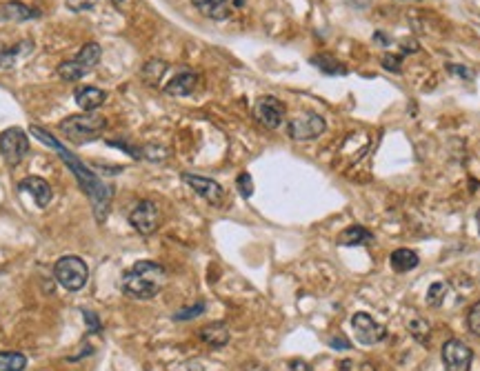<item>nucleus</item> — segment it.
<instances>
[{"label":"nucleus","instance_id":"c9c22d12","mask_svg":"<svg viewBox=\"0 0 480 371\" xmlns=\"http://www.w3.org/2000/svg\"><path fill=\"white\" fill-rule=\"evenodd\" d=\"M447 71L456 73V76H461L463 80H474V76H476V73H474L472 69H467V67H463V65H447Z\"/></svg>","mask_w":480,"mask_h":371},{"label":"nucleus","instance_id":"f03ea898","mask_svg":"<svg viewBox=\"0 0 480 371\" xmlns=\"http://www.w3.org/2000/svg\"><path fill=\"white\" fill-rule=\"evenodd\" d=\"M58 127H60V132L65 134L67 141L76 143V145H85V143L103 138L107 129V118L96 111H85L78 116H67Z\"/></svg>","mask_w":480,"mask_h":371},{"label":"nucleus","instance_id":"ea45409f","mask_svg":"<svg viewBox=\"0 0 480 371\" xmlns=\"http://www.w3.org/2000/svg\"><path fill=\"white\" fill-rule=\"evenodd\" d=\"M187 369L189 371H202V365L200 363H187Z\"/></svg>","mask_w":480,"mask_h":371},{"label":"nucleus","instance_id":"a211bd4d","mask_svg":"<svg viewBox=\"0 0 480 371\" xmlns=\"http://www.w3.org/2000/svg\"><path fill=\"white\" fill-rule=\"evenodd\" d=\"M191 5H194L202 16L211 18V20H225L231 14L229 0H191Z\"/></svg>","mask_w":480,"mask_h":371},{"label":"nucleus","instance_id":"f704fd0d","mask_svg":"<svg viewBox=\"0 0 480 371\" xmlns=\"http://www.w3.org/2000/svg\"><path fill=\"white\" fill-rule=\"evenodd\" d=\"M400 62H402V56H391V54H385L382 56V67L389 69V71H400Z\"/></svg>","mask_w":480,"mask_h":371},{"label":"nucleus","instance_id":"393cba45","mask_svg":"<svg viewBox=\"0 0 480 371\" xmlns=\"http://www.w3.org/2000/svg\"><path fill=\"white\" fill-rule=\"evenodd\" d=\"M58 76L62 78V80H67V82H73V80H80L82 76H87V71H85L76 60H65V62H60L58 65Z\"/></svg>","mask_w":480,"mask_h":371},{"label":"nucleus","instance_id":"2eb2a0df","mask_svg":"<svg viewBox=\"0 0 480 371\" xmlns=\"http://www.w3.org/2000/svg\"><path fill=\"white\" fill-rule=\"evenodd\" d=\"M73 98H76V105L82 111H96L98 107H103L107 100V93L98 87H91V84H85V87H78L73 91Z\"/></svg>","mask_w":480,"mask_h":371},{"label":"nucleus","instance_id":"5701e85b","mask_svg":"<svg viewBox=\"0 0 480 371\" xmlns=\"http://www.w3.org/2000/svg\"><path fill=\"white\" fill-rule=\"evenodd\" d=\"M27 356L20 352H0V371H25Z\"/></svg>","mask_w":480,"mask_h":371},{"label":"nucleus","instance_id":"7c9ffc66","mask_svg":"<svg viewBox=\"0 0 480 371\" xmlns=\"http://www.w3.org/2000/svg\"><path fill=\"white\" fill-rule=\"evenodd\" d=\"M467 327H469V332H472L474 336L480 338V300L469 309L467 314Z\"/></svg>","mask_w":480,"mask_h":371},{"label":"nucleus","instance_id":"aec40b11","mask_svg":"<svg viewBox=\"0 0 480 371\" xmlns=\"http://www.w3.org/2000/svg\"><path fill=\"white\" fill-rule=\"evenodd\" d=\"M389 262H391V269L396 273H407L418 267L420 258H418V253L411 249H396L389 256Z\"/></svg>","mask_w":480,"mask_h":371},{"label":"nucleus","instance_id":"4c0bfd02","mask_svg":"<svg viewBox=\"0 0 480 371\" xmlns=\"http://www.w3.org/2000/svg\"><path fill=\"white\" fill-rule=\"evenodd\" d=\"M329 345L334 349H349V341L343 336H336V338H329Z\"/></svg>","mask_w":480,"mask_h":371},{"label":"nucleus","instance_id":"b1692460","mask_svg":"<svg viewBox=\"0 0 480 371\" xmlns=\"http://www.w3.org/2000/svg\"><path fill=\"white\" fill-rule=\"evenodd\" d=\"M312 65L318 67L323 73H329V76H338V73H345V71H347L334 56H329V54H318V56H314V58H312Z\"/></svg>","mask_w":480,"mask_h":371},{"label":"nucleus","instance_id":"423d86ee","mask_svg":"<svg viewBox=\"0 0 480 371\" xmlns=\"http://www.w3.org/2000/svg\"><path fill=\"white\" fill-rule=\"evenodd\" d=\"M474 352L467 343L452 338L443 345V365L447 371H472Z\"/></svg>","mask_w":480,"mask_h":371},{"label":"nucleus","instance_id":"9b49d317","mask_svg":"<svg viewBox=\"0 0 480 371\" xmlns=\"http://www.w3.org/2000/svg\"><path fill=\"white\" fill-rule=\"evenodd\" d=\"M183 180H185V185H189L191 189H194L200 198H205L209 205H213V207L225 205L227 194H225V189L220 187V183H216V180L198 176V174H183Z\"/></svg>","mask_w":480,"mask_h":371},{"label":"nucleus","instance_id":"dca6fc26","mask_svg":"<svg viewBox=\"0 0 480 371\" xmlns=\"http://www.w3.org/2000/svg\"><path fill=\"white\" fill-rule=\"evenodd\" d=\"M198 338L207 347L220 349V347H225L229 343V327L225 323H209L205 327H200Z\"/></svg>","mask_w":480,"mask_h":371},{"label":"nucleus","instance_id":"9d476101","mask_svg":"<svg viewBox=\"0 0 480 371\" xmlns=\"http://www.w3.org/2000/svg\"><path fill=\"white\" fill-rule=\"evenodd\" d=\"M351 327L360 345H378L387 338V329L380 323H376L369 314L358 311L351 316Z\"/></svg>","mask_w":480,"mask_h":371},{"label":"nucleus","instance_id":"e433bc0d","mask_svg":"<svg viewBox=\"0 0 480 371\" xmlns=\"http://www.w3.org/2000/svg\"><path fill=\"white\" fill-rule=\"evenodd\" d=\"M290 371H312V365L305 363V360H292L290 363Z\"/></svg>","mask_w":480,"mask_h":371},{"label":"nucleus","instance_id":"58836bf2","mask_svg":"<svg viewBox=\"0 0 480 371\" xmlns=\"http://www.w3.org/2000/svg\"><path fill=\"white\" fill-rule=\"evenodd\" d=\"M245 371H269V369H267V367H263V365H249V367L245 369Z\"/></svg>","mask_w":480,"mask_h":371},{"label":"nucleus","instance_id":"a878e982","mask_svg":"<svg viewBox=\"0 0 480 371\" xmlns=\"http://www.w3.org/2000/svg\"><path fill=\"white\" fill-rule=\"evenodd\" d=\"M165 71H167V62L165 60H149L147 65L143 67V78L149 84H156L160 78H163Z\"/></svg>","mask_w":480,"mask_h":371},{"label":"nucleus","instance_id":"4468645a","mask_svg":"<svg viewBox=\"0 0 480 371\" xmlns=\"http://www.w3.org/2000/svg\"><path fill=\"white\" fill-rule=\"evenodd\" d=\"M29 54H34V40H20L12 47L0 51V69H12L20 60H25Z\"/></svg>","mask_w":480,"mask_h":371},{"label":"nucleus","instance_id":"1a4fd4ad","mask_svg":"<svg viewBox=\"0 0 480 371\" xmlns=\"http://www.w3.org/2000/svg\"><path fill=\"white\" fill-rule=\"evenodd\" d=\"M254 116L265 129H278L285 123V105L276 96H260L254 105Z\"/></svg>","mask_w":480,"mask_h":371},{"label":"nucleus","instance_id":"39448f33","mask_svg":"<svg viewBox=\"0 0 480 371\" xmlns=\"http://www.w3.org/2000/svg\"><path fill=\"white\" fill-rule=\"evenodd\" d=\"M29 154V138L20 127H9L0 134V156L9 167H18Z\"/></svg>","mask_w":480,"mask_h":371},{"label":"nucleus","instance_id":"473e14b6","mask_svg":"<svg viewBox=\"0 0 480 371\" xmlns=\"http://www.w3.org/2000/svg\"><path fill=\"white\" fill-rule=\"evenodd\" d=\"M141 156L147 158V161H163V158H167V150H165V147L147 145L145 150L141 152Z\"/></svg>","mask_w":480,"mask_h":371},{"label":"nucleus","instance_id":"f3484780","mask_svg":"<svg viewBox=\"0 0 480 371\" xmlns=\"http://www.w3.org/2000/svg\"><path fill=\"white\" fill-rule=\"evenodd\" d=\"M38 16L40 12H34L31 7H27L25 3H18V0L0 5V23H25V20Z\"/></svg>","mask_w":480,"mask_h":371},{"label":"nucleus","instance_id":"4be33fe9","mask_svg":"<svg viewBox=\"0 0 480 371\" xmlns=\"http://www.w3.org/2000/svg\"><path fill=\"white\" fill-rule=\"evenodd\" d=\"M132 269L138 271V273H143V275H147V278H152V280L160 282V284H163L165 278H167V271H165L163 264L152 262V260H138Z\"/></svg>","mask_w":480,"mask_h":371},{"label":"nucleus","instance_id":"6e6552de","mask_svg":"<svg viewBox=\"0 0 480 371\" xmlns=\"http://www.w3.org/2000/svg\"><path fill=\"white\" fill-rule=\"evenodd\" d=\"M130 222L132 227L143 236H152L160 225V209L154 200H141L132 211H130Z\"/></svg>","mask_w":480,"mask_h":371},{"label":"nucleus","instance_id":"cd10ccee","mask_svg":"<svg viewBox=\"0 0 480 371\" xmlns=\"http://www.w3.org/2000/svg\"><path fill=\"white\" fill-rule=\"evenodd\" d=\"M409 334H411L418 343H427V341H429L432 327H429V323H427V320H423V318H416V320L409 323Z\"/></svg>","mask_w":480,"mask_h":371},{"label":"nucleus","instance_id":"0eeeda50","mask_svg":"<svg viewBox=\"0 0 480 371\" xmlns=\"http://www.w3.org/2000/svg\"><path fill=\"white\" fill-rule=\"evenodd\" d=\"M160 289H163V284L147 278V275L138 273L134 269H130L125 275H123V291L130 296V298H136V300H152L156 298V296L160 293Z\"/></svg>","mask_w":480,"mask_h":371},{"label":"nucleus","instance_id":"c756f323","mask_svg":"<svg viewBox=\"0 0 480 371\" xmlns=\"http://www.w3.org/2000/svg\"><path fill=\"white\" fill-rule=\"evenodd\" d=\"M236 187H238V194H240L242 198H251V194H254V178H251V174H249V172L238 174Z\"/></svg>","mask_w":480,"mask_h":371},{"label":"nucleus","instance_id":"6ab92c4d","mask_svg":"<svg viewBox=\"0 0 480 371\" xmlns=\"http://www.w3.org/2000/svg\"><path fill=\"white\" fill-rule=\"evenodd\" d=\"M373 240V234L369 229L360 227V225H351L347 227L343 234L338 236V245L343 247H358V245H369V242Z\"/></svg>","mask_w":480,"mask_h":371},{"label":"nucleus","instance_id":"bb28decb","mask_svg":"<svg viewBox=\"0 0 480 371\" xmlns=\"http://www.w3.org/2000/svg\"><path fill=\"white\" fill-rule=\"evenodd\" d=\"M447 293H450V284H447V282H434L429 287V291H427V305H429V307H443Z\"/></svg>","mask_w":480,"mask_h":371},{"label":"nucleus","instance_id":"7ed1b4c3","mask_svg":"<svg viewBox=\"0 0 480 371\" xmlns=\"http://www.w3.org/2000/svg\"><path fill=\"white\" fill-rule=\"evenodd\" d=\"M53 278L67 291H80L89 280V267L80 256H62L53 264Z\"/></svg>","mask_w":480,"mask_h":371},{"label":"nucleus","instance_id":"412c9836","mask_svg":"<svg viewBox=\"0 0 480 371\" xmlns=\"http://www.w3.org/2000/svg\"><path fill=\"white\" fill-rule=\"evenodd\" d=\"M100 58H103V49H100L98 42H87V45H82V49L78 51L76 56H73V60H76L78 65H80L85 71H87V73H89L96 65H98Z\"/></svg>","mask_w":480,"mask_h":371},{"label":"nucleus","instance_id":"ddd939ff","mask_svg":"<svg viewBox=\"0 0 480 371\" xmlns=\"http://www.w3.org/2000/svg\"><path fill=\"white\" fill-rule=\"evenodd\" d=\"M198 87V73L196 71H180L176 76L165 84V93L174 98H183V96H191Z\"/></svg>","mask_w":480,"mask_h":371},{"label":"nucleus","instance_id":"a19ab883","mask_svg":"<svg viewBox=\"0 0 480 371\" xmlns=\"http://www.w3.org/2000/svg\"><path fill=\"white\" fill-rule=\"evenodd\" d=\"M476 222H478V231H480V209L476 211Z\"/></svg>","mask_w":480,"mask_h":371},{"label":"nucleus","instance_id":"72a5a7b5","mask_svg":"<svg viewBox=\"0 0 480 371\" xmlns=\"http://www.w3.org/2000/svg\"><path fill=\"white\" fill-rule=\"evenodd\" d=\"M96 5H98V0H67L71 12H91Z\"/></svg>","mask_w":480,"mask_h":371},{"label":"nucleus","instance_id":"c85d7f7f","mask_svg":"<svg viewBox=\"0 0 480 371\" xmlns=\"http://www.w3.org/2000/svg\"><path fill=\"white\" fill-rule=\"evenodd\" d=\"M205 309H207L205 302H196V305H191V307H183V309H178L174 314V320H178V323L194 320V318H198L200 314H205Z\"/></svg>","mask_w":480,"mask_h":371},{"label":"nucleus","instance_id":"f8f14e48","mask_svg":"<svg viewBox=\"0 0 480 371\" xmlns=\"http://www.w3.org/2000/svg\"><path fill=\"white\" fill-rule=\"evenodd\" d=\"M18 189H20V192H25V194H31L34 203L40 209H45L51 203V198H53L51 185L47 183L45 178H40V176H27V178H23L18 183Z\"/></svg>","mask_w":480,"mask_h":371},{"label":"nucleus","instance_id":"2f4dec72","mask_svg":"<svg viewBox=\"0 0 480 371\" xmlns=\"http://www.w3.org/2000/svg\"><path fill=\"white\" fill-rule=\"evenodd\" d=\"M82 320H85V325H87V329L91 334H100L103 332V325L98 320V316H96L91 309H82Z\"/></svg>","mask_w":480,"mask_h":371},{"label":"nucleus","instance_id":"f257e3e1","mask_svg":"<svg viewBox=\"0 0 480 371\" xmlns=\"http://www.w3.org/2000/svg\"><path fill=\"white\" fill-rule=\"evenodd\" d=\"M29 134H34V138H38V141H40L42 145L51 147V150L56 152V154L62 158V161H65V165L71 169V174L78 178L80 189L89 196L96 220L103 222V220L107 218V214H109V205H112V198H114V187L107 185V183H103V180H100L98 176H96V174L91 172V169L80 161V158H76L71 152H67L65 145H62L60 141H56V138H53L49 132L42 129V127L31 125V127H29Z\"/></svg>","mask_w":480,"mask_h":371},{"label":"nucleus","instance_id":"79ce46f5","mask_svg":"<svg viewBox=\"0 0 480 371\" xmlns=\"http://www.w3.org/2000/svg\"><path fill=\"white\" fill-rule=\"evenodd\" d=\"M112 3H114V5H116V7H118V5H121V3H123V0H112Z\"/></svg>","mask_w":480,"mask_h":371},{"label":"nucleus","instance_id":"20e7f679","mask_svg":"<svg viewBox=\"0 0 480 371\" xmlns=\"http://www.w3.org/2000/svg\"><path fill=\"white\" fill-rule=\"evenodd\" d=\"M325 129H327V123H325L323 116L316 114V111L298 114L287 123V134H290L292 141H298V143L316 141V138L325 134Z\"/></svg>","mask_w":480,"mask_h":371}]
</instances>
